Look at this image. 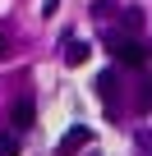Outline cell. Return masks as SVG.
I'll return each mask as SVG.
<instances>
[{
	"mask_svg": "<svg viewBox=\"0 0 152 156\" xmlns=\"http://www.w3.org/2000/svg\"><path fill=\"white\" fill-rule=\"evenodd\" d=\"M88 55H92V51H88V41H69V46H65V64H74V69H79Z\"/></svg>",
	"mask_w": 152,
	"mask_h": 156,
	"instance_id": "277c9868",
	"label": "cell"
},
{
	"mask_svg": "<svg viewBox=\"0 0 152 156\" xmlns=\"http://www.w3.org/2000/svg\"><path fill=\"white\" fill-rule=\"evenodd\" d=\"M115 87H120V83H115V73H97V97H102L106 106L115 101Z\"/></svg>",
	"mask_w": 152,
	"mask_h": 156,
	"instance_id": "5b68a950",
	"label": "cell"
},
{
	"mask_svg": "<svg viewBox=\"0 0 152 156\" xmlns=\"http://www.w3.org/2000/svg\"><path fill=\"white\" fill-rule=\"evenodd\" d=\"M32 119H37L32 101H19V106H14V115H9V124H14V129H32Z\"/></svg>",
	"mask_w": 152,
	"mask_h": 156,
	"instance_id": "3957f363",
	"label": "cell"
},
{
	"mask_svg": "<svg viewBox=\"0 0 152 156\" xmlns=\"http://www.w3.org/2000/svg\"><path fill=\"white\" fill-rule=\"evenodd\" d=\"M5 55H9V41H5V37H0V60H5Z\"/></svg>",
	"mask_w": 152,
	"mask_h": 156,
	"instance_id": "52a82bcc",
	"label": "cell"
},
{
	"mask_svg": "<svg viewBox=\"0 0 152 156\" xmlns=\"http://www.w3.org/2000/svg\"><path fill=\"white\" fill-rule=\"evenodd\" d=\"M88 142H92V129H83V124H74V129H69V133L60 138V151H65V156H74L79 147H88Z\"/></svg>",
	"mask_w": 152,
	"mask_h": 156,
	"instance_id": "7a4b0ae2",
	"label": "cell"
},
{
	"mask_svg": "<svg viewBox=\"0 0 152 156\" xmlns=\"http://www.w3.org/2000/svg\"><path fill=\"white\" fill-rule=\"evenodd\" d=\"M106 51H111V55H115L120 64H129V69H138V64L147 60V51H143V46H138L134 37H111V41H106Z\"/></svg>",
	"mask_w": 152,
	"mask_h": 156,
	"instance_id": "6da1fadb",
	"label": "cell"
},
{
	"mask_svg": "<svg viewBox=\"0 0 152 156\" xmlns=\"http://www.w3.org/2000/svg\"><path fill=\"white\" fill-rule=\"evenodd\" d=\"M0 156H19V133H0Z\"/></svg>",
	"mask_w": 152,
	"mask_h": 156,
	"instance_id": "8992f818",
	"label": "cell"
}]
</instances>
